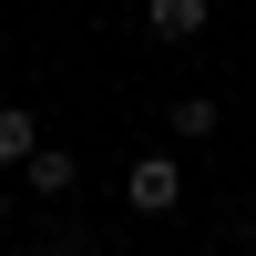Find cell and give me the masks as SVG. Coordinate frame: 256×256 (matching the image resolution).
I'll return each mask as SVG.
<instances>
[{"label":"cell","mask_w":256,"mask_h":256,"mask_svg":"<svg viewBox=\"0 0 256 256\" xmlns=\"http://www.w3.org/2000/svg\"><path fill=\"white\" fill-rule=\"evenodd\" d=\"M123 205H134V216H174V205H184V154H134Z\"/></svg>","instance_id":"obj_1"},{"label":"cell","mask_w":256,"mask_h":256,"mask_svg":"<svg viewBox=\"0 0 256 256\" xmlns=\"http://www.w3.org/2000/svg\"><path fill=\"white\" fill-rule=\"evenodd\" d=\"M205 20H216V0H144V31L154 41H195Z\"/></svg>","instance_id":"obj_2"},{"label":"cell","mask_w":256,"mask_h":256,"mask_svg":"<svg viewBox=\"0 0 256 256\" xmlns=\"http://www.w3.org/2000/svg\"><path fill=\"white\" fill-rule=\"evenodd\" d=\"M20 174H31V195H72V184H82V164H72V154H52V144H41V154L20 164Z\"/></svg>","instance_id":"obj_3"},{"label":"cell","mask_w":256,"mask_h":256,"mask_svg":"<svg viewBox=\"0 0 256 256\" xmlns=\"http://www.w3.org/2000/svg\"><path fill=\"white\" fill-rule=\"evenodd\" d=\"M31 154H41V123L20 102H0V164H31Z\"/></svg>","instance_id":"obj_4"},{"label":"cell","mask_w":256,"mask_h":256,"mask_svg":"<svg viewBox=\"0 0 256 256\" xmlns=\"http://www.w3.org/2000/svg\"><path fill=\"white\" fill-rule=\"evenodd\" d=\"M216 92H174V144H205V134H216Z\"/></svg>","instance_id":"obj_5"},{"label":"cell","mask_w":256,"mask_h":256,"mask_svg":"<svg viewBox=\"0 0 256 256\" xmlns=\"http://www.w3.org/2000/svg\"><path fill=\"white\" fill-rule=\"evenodd\" d=\"M0 216H10V195H0Z\"/></svg>","instance_id":"obj_6"}]
</instances>
